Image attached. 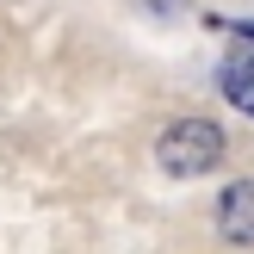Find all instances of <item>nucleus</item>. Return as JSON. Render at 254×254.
I'll use <instances>...</instances> for the list:
<instances>
[{
  "label": "nucleus",
  "mask_w": 254,
  "mask_h": 254,
  "mask_svg": "<svg viewBox=\"0 0 254 254\" xmlns=\"http://www.w3.org/2000/svg\"><path fill=\"white\" fill-rule=\"evenodd\" d=\"M155 161L174 174V180H198V174H211V168L223 161V130H217L211 118H180V124L161 130Z\"/></svg>",
  "instance_id": "f257e3e1"
},
{
  "label": "nucleus",
  "mask_w": 254,
  "mask_h": 254,
  "mask_svg": "<svg viewBox=\"0 0 254 254\" xmlns=\"http://www.w3.org/2000/svg\"><path fill=\"white\" fill-rule=\"evenodd\" d=\"M217 236L223 242H254V180L223 186V198H217Z\"/></svg>",
  "instance_id": "f03ea898"
},
{
  "label": "nucleus",
  "mask_w": 254,
  "mask_h": 254,
  "mask_svg": "<svg viewBox=\"0 0 254 254\" xmlns=\"http://www.w3.org/2000/svg\"><path fill=\"white\" fill-rule=\"evenodd\" d=\"M217 87H223V93H230V99H236L242 112H254V44L242 50V56H230V62H223Z\"/></svg>",
  "instance_id": "7ed1b4c3"
}]
</instances>
